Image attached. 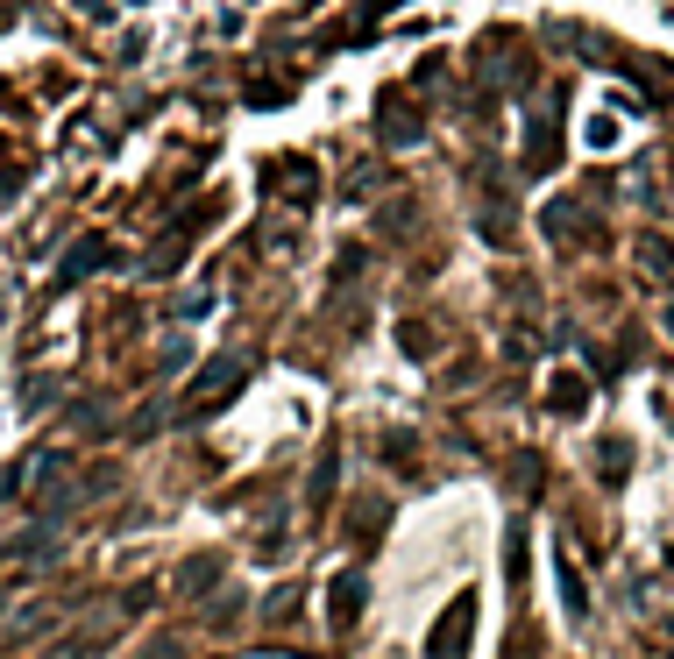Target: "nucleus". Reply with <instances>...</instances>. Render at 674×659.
Segmentation results:
<instances>
[{"label":"nucleus","mask_w":674,"mask_h":659,"mask_svg":"<svg viewBox=\"0 0 674 659\" xmlns=\"http://www.w3.org/2000/svg\"><path fill=\"white\" fill-rule=\"evenodd\" d=\"M469 624H476V603H447V617L433 624V659H462L469 652Z\"/></svg>","instance_id":"f257e3e1"},{"label":"nucleus","mask_w":674,"mask_h":659,"mask_svg":"<svg viewBox=\"0 0 674 659\" xmlns=\"http://www.w3.org/2000/svg\"><path fill=\"white\" fill-rule=\"evenodd\" d=\"M362 617V574H341L334 582V624H355Z\"/></svg>","instance_id":"7ed1b4c3"},{"label":"nucleus","mask_w":674,"mask_h":659,"mask_svg":"<svg viewBox=\"0 0 674 659\" xmlns=\"http://www.w3.org/2000/svg\"><path fill=\"white\" fill-rule=\"evenodd\" d=\"M604 475H625V440H604Z\"/></svg>","instance_id":"423d86ee"},{"label":"nucleus","mask_w":674,"mask_h":659,"mask_svg":"<svg viewBox=\"0 0 674 659\" xmlns=\"http://www.w3.org/2000/svg\"><path fill=\"white\" fill-rule=\"evenodd\" d=\"M93 263H100V241H86V249H79V256H71V263H64V277H86Z\"/></svg>","instance_id":"39448f33"},{"label":"nucleus","mask_w":674,"mask_h":659,"mask_svg":"<svg viewBox=\"0 0 674 659\" xmlns=\"http://www.w3.org/2000/svg\"><path fill=\"white\" fill-rule=\"evenodd\" d=\"M582 397H589V390H582L575 376H561V383H554V411H582Z\"/></svg>","instance_id":"20e7f679"},{"label":"nucleus","mask_w":674,"mask_h":659,"mask_svg":"<svg viewBox=\"0 0 674 659\" xmlns=\"http://www.w3.org/2000/svg\"><path fill=\"white\" fill-rule=\"evenodd\" d=\"M235 383H242V362H213V376L192 390V404H220V397H228Z\"/></svg>","instance_id":"f03ea898"}]
</instances>
